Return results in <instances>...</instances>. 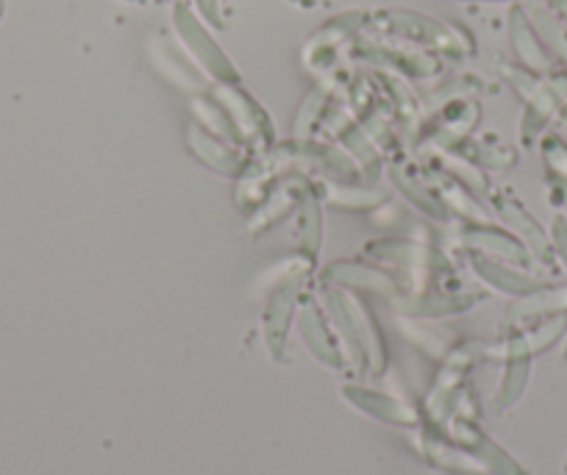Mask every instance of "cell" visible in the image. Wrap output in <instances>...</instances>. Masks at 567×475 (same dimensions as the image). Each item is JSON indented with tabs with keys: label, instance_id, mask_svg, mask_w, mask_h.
<instances>
[{
	"label": "cell",
	"instance_id": "1",
	"mask_svg": "<svg viewBox=\"0 0 567 475\" xmlns=\"http://www.w3.org/2000/svg\"><path fill=\"white\" fill-rule=\"evenodd\" d=\"M178 25H182V34H184V40L189 42V48H193L195 53H198V59H204L206 64H209L212 70H215V73H231V68H228V62L226 59L220 56V51H217L215 45H212L209 42V37L204 34V31H200V25L195 23V18H189L187 12H178Z\"/></svg>",
	"mask_w": 567,
	"mask_h": 475
},
{
	"label": "cell",
	"instance_id": "2",
	"mask_svg": "<svg viewBox=\"0 0 567 475\" xmlns=\"http://www.w3.org/2000/svg\"><path fill=\"white\" fill-rule=\"evenodd\" d=\"M512 31H515V45L526 48V51H523V53H526V56H528V62L537 64V68H539V64H545L543 62V53H539L537 48H534V42L528 40V37H532V34H528V25L523 23V18L517 12H515V18H512Z\"/></svg>",
	"mask_w": 567,
	"mask_h": 475
},
{
	"label": "cell",
	"instance_id": "3",
	"mask_svg": "<svg viewBox=\"0 0 567 475\" xmlns=\"http://www.w3.org/2000/svg\"><path fill=\"white\" fill-rule=\"evenodd\" d=\"M200 7H204V12L209 14V18H215V0H198Z\"/></svg>",
	"mask_w": 567,
	"mask_h": 475
},
{
	"label": "cell",
	"instance_id": "4",
	"mask_svg": "<svg viewBox=\"0 0 567 475\" xmlns=\"http://www.w3.org/2000/svg\"><path fill=\"white\" fill-rule=\"evenodd\" d=\"M0 12H3V3H0Z\"/></svg>",
	"mask_w": 567,
	"mask_h": 475
}]
</instances>
